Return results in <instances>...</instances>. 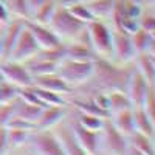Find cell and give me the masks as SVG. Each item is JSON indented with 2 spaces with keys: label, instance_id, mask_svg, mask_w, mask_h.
I'll return each instance as SVG.
<instances>
[{
  "label": "cell",
  "instance_id": "obj_2",
  "mask_svg": "<svg viewBox=\"0 0 155 155\" xmlns=\"http://www.w3.org/2000/svg\"><path fill=\"white\" fill-rule=\"evenodd\" d=\"M56 74L62 81H65L71 88L81 87L87 84L93 74V61L61 59L56 68Z\"/></svg>",
  "mask_w": 155,
  "mask_h": 155
},
{
  "label": "cell",
  "instance_id": "obj_12",
  "mask_svg": "<svg viewBox=\"0 0 155 155\" xmlns=\"http://www.w3.org/2000/svg\"><path fill=\"white\" fill-rule=\"evenodd\" d=\"M68 104L67 106H45L42 107L39 118L36 120V130H44V129H54L59 123L67 118Z\"/></svg>",
  "mask_w": 155,
  "mask_h": 155
},
{
  "label": "cell",
  "instance_id": "obj_51",
  "mask_svg": "<svg viewBox=\"0 0 155 155\" xmlns=\"http://www.w3.org/2000/svg\"><path fill=\"white\" fill-rule=\"evenodd\" d=\"M0 30H2V27H0Z\"/></svg>",
  "mask_w": 155,
  "mask_h": 155
},
{
  "label": "cell",
  "instance_id": "obj_28",
  "mask_svg": "<svg viewBox=\"0 0 155 155\" xmlns=\"http://www.w3.org/2000/svg\"><path fill=\"white\" fill-rule=\"evenodd\" d=\"M30 134L31 132L19 130V129H8V153L27 146L30 140Z\"/></svg>",
  "mask_w": 155,
  "mask_h": 155
},
{
  "label": "cell",
  "instance_id": "obj_37",
  "mask_svg": "<svg viewBox=\"0 0 155 155\" xmlns=\"http://www.w3.org/2000/svg\"><path fill=\"white\" fill-rule=\"evenodd\" d=\"M0 155H8V129L0 127Z\"/></svg>",
  "mask_w": 155,
  "mask_h": 155
},
{
  "label": "cell",
  "instance_id": "obj_1",
  "mask_svg": "<svg viewBox=\"0 0 155 155\" xmlns=\"http://www.w3.org/2000/svg\"><path fill=\"white\" fill-rule=\"evenodd\" d=\"M134 70V64L121 65L107 58H99L93 61V74L90 81L84 84L88 90H101V92H112L120 90L126 92L129 78Z\"/></svg>",
  "mask_w": 155,
  "mask_h": 155
},
{
  "label": "cell",
  "instance_id": "obj_27",
  "mask_svg": "<svg viewBox=\"0 0 155 155\" xmlns=\"http://www.w3.org/2000/svg\"><path fill=\"white\" fill-rule=\"evenodd\" d=\"M33 87V92L36 95V98L39 99V102L45 107V106H67V99L64 98L62 95L53 93V92H48V90L44 88H39V87Z\"/></svg>",
  "mask_w": 155,
  "mask_h": 155
},
{
  "label": "cell",
  "instance_id": "obj_50",
  "mask_svg": "<svg viewBox=\"0 0 155 155\" xmlns=\"http://www.w3.org/2000/svg\"><path fill=\"white\" fill-rule=\"evenodd\" d=\"M152 85H153V88H155V79H153V82H152Z\"/></svg>",
  "mask_w": 155,
  "mask_h": 155
},
{
  "label": "cell",
  "instance_id": "obj_13",
  "mask_svg": "<svg viewBox=\"0 0 155 155\" xmlns=\"http://www.w3.org/2000/svg\"><path fill=\"white\" fill-rule=\"evenodd\" d=\"M149 85L150 84L140 74V71L134 65V70L130 73V78H129V82H127V87H126V95H127L129 99H130L132 107L143 106L144 96H146V92H147Z\"/></svg>",
  "mask_w": 155,
  "mask_h": 155
},
{
  "label": "cell",
  "instance_id": "obj_38",
  "mask_svg": "<svg viewBox=\"0 0 155 155\" xmlns=\"http://www.w3.org/2000/svg\"><path fill=\"white\" fill-rule=\"evenodd\" d=\"M9 20H11V16H9V11L6 8L5 0H0V27L3 28Z\"/></svg>",
  "mask_w": 155,
  "mask_h": 155
},
{
  "label": "cell",
  "instance_id": "obj_31",
  "mask_svg": "<svg viewBox=\"0 0 155 155\" xmlns=\"http://www.w3.org/2000/svg\"><path fill=\"white\" fill-rule=\"evenodd\" d=\"M130 41H132V45H134V50L137 54L146 53L147 45L150 42V34L143 28H138L134 34H130Z\"/></svg>",
  "mask_w": 155,
  "mask_h": 155
},
{
  "label": "cell",
  "instance_id": "obj_44",
  "mask_svg": "<svg viewBox=\"0 0 155 155\" xmlns=\"http://www.w3.org/2000/svg\"><path fill=\"white\" fill-rule=\"evenodd\" d=\"M3 59V42H2V34H0V61Z\"/></svg>",
  "mask_w": 155,
  "mask_h": 155
},
{
  "label": "cell",
  "instance_id": "obj_25",
  "mask_svg": "<svg viewBox=\"0 0 155 155\" xmlns=\"http://www.w3.org/2000/svg\"><path fill=\"white\" fill-rule=\"evenodd\" d=\"M109 95V115L121 112L126 109H132V102L127 98L126 92H120V90H112V92H107Z\"/></svg>",
  "mask_w": 155,
  "mask_h": 155
},
{
  "label": "cell",
  "instance_id": "obj_18",
  "mask_svg": "<svg viewBox=\"0 0 155 155\" xmlns=\"http://www.w3.org/2000/svg\"><path fill=\"white\" fill-rule=\"evenodd\" d=\"M107 120L110 121V124L118 130L121 135H124L126 138H129L134 132H135V124H134V113L132 109H126L121 112H116L107 116Z\"/></svg>",
  "mask_w": 155,
  "mask_h": 155
},
{
  "label": "cell",
  "instance_id": "obj_34",
  "mask_svg": "<svg viewBox=\"0 0 155 155\" xmlns=\"http://www.w3.org/2000/svg\"><path fill=\"white\" fill-rule=\"evenodd\" d=\"M6 127L8 129H19V130H27V132H34L36 130V124L34 123H30L27 120H22V118L14 116V115H12V118L8 121Z\"/></svg>",
  "mask_w": 155,
  "mask_h": 155
},
{
  "label": "cell",
  "instance_id": "obj_43",
  "mask_svg": "<svg viewBox=\"0 0 155 155\" xmlns=\"http://www.w3.org/2000/svg\"><path fill=\"white\" fill-rule=\"evenodd\" d=\"M137 2L143 6V8H152V6H155V0H137Z\"/></svg>",
  "mask_w": 155,
  "mask_h": 155
},
{
  "label": "cell",
  "instance_id": "obj_30",
  "mask_svg": "<svg viewBox=\"0 0 155 155\" xmlns=\"http://www.w3.org/2000/svg\"><path fill=\"white\" fill-rule=\"evenodd\" d=\"M67 9H68V12L76 19V20H79V22H82V23H88V22H92V20H95V16L92 14V11H90V8L87 6V3H84V2H78V3H74V5H71V6H67Z\"/></svg>",
  "mask_w": 155,
  "mask_h": 155
},
{
  "label": "cell",
  "instance_id": "obj_40",
  "mask_svg": "<svg viewBox=\"0 0 155 155\" xmlns=\"http://www.w3.org/2000/svg\"><path fill=\"white\" fill-rule=\"evenodd\" d=\"M78 2H81V0H56V3L58 5H61V6H71V5H74V3H78Z\"/></svg>",
  "mask_w": 155,
  "mask_h": 155
},
{
  "label": "cell",
  "instance_id": "obj_36",
  "mask_svg": "<svg viewBox=\"0 0 155 155\" xmlns=\"http://www.w3.org/2000/svg\"><path fill=\"white\" fill-rule=\"evenodd\" d=\"M14 115V102L0 104V127H6L8 121Z\"/></svg>",
  "mask_w": 155,
  "mask_h": 155
},
{
  "label": "cell",
  "instance_id": "obj_45",
  "mask_svg": "<svg viewBox=\"0 0 155 155\" xmlns=\"http://www.w3.org/2000/svg\"><path fill=\"white\" fill-rule=\"evenodd\" d=\"M149 34H150V39H153V41H155V30H153V31H150Z\"/></svg>",
  "mask_w": 155,
  "mask_h": 155
},
{
  "label": "cell",
  "instance_id": "obj_32",
  "mask_svg": "<svg viewBox=\"0 0 155 155\" xmlns=\"http://www.w3.org/2000/svg\"><path fill=\"white\" fill-rule=\"evenodd\" d=\"M19 98V88L8 82H0V104L14 102Z\"/></svg>",
  "mask_w": 155,
  "mask_h": 155
},
{
  "label": "cell",
  "instance_id": "obj_23",
  "mask_svg": "<svg viewBox=\"0 0 155 155\" xmlns=\"http://www.w3.org/2000/svg\"><path fill=\"white\" fill-rule=\"evenodd\" d=\"M95 19H101L109 22L112 17V12L115 8V0H93V2L87 3Z\"/></svg>",
  "mask_w": 155,
  "mask_h": 155
},
{
  "label": "cell",
  "instance_id": "obj_47",
  "mask_svg": "<svg viewBox=\"0 0 155 155\" xmlns=\"http://www.w3.org/2000/svg\"><path fill=\"white\" fill-rule=\"evenodd\" d=\"M81 2H84V3H90V2H93V0H81Z\"/></svg>",
  "mask_w": 155,
  "mask_h": 155
},
{
  "label": "cell",
  "instance_id": "obj_46",
  "mask_svg": "<svg viewBox=\"0 0 155 155\" xmlns=\"http://www.w3.org/2000/svg\"><path fill=\"white\" fill-rule=\"evenodd\" d=\"M147 9H149V11H152L153 14H155V6H152V8H147Z\"/></svg>",
  "mask_w": 155,
  "mask_h": 155
},
{
  "label": "cell",
  "instance_id": "obj_6",
  "mask_svg": "<svg viewBox=\"0 0 155 155\" xmlns=\"http://www.w3.org/2000/svg\"><path fill=\"white\" fill-rule=\"evenodd\" d=\"M129 141L106 118L99 132V155H127Z\"/></svg>",
  "mask_w": 155,
  "mask_h": 155
},
{
  "label": "cell",
  "instance_id": "obj_20",
  "mask_svg": "<svg viewBox=\"0 0 155 155\" xmlns=\"http://www.w3.org/2000/svg\"><path fill=\"white\" fill-rule=\"evenodd\" d=\"M70 113L74 116L78 124L82 126L84 129H87V130H92V132H101L102 126H104V121H106L104 116L93 115V113H81V112H76L71 107H70Z\"/></svg>",
  "mask_w": 155,
  "mask_h": 155
},
{
  "label": "cell",
  "instance_id": "obj_16",
  "mask_svg": "<svg viewBox=\"0 0 155 155\" xmlns=\"http://www.w3.org/2000/svg\"><path fill=\"white\" fill-rule=\"evenodd\" d=\"M25 27L23 20H17V19H11L5 27L0 30V34H2V42H3V59L9 58L11 50L14 48L17 39L22 33Z\"/></svg>",
  "mask_w": 155,
  "mask_h": 155
},
{
  "label": "cell",
  "instance_id": "obj_4",
  "mask_svg": "<svg viewBox=\"0 0 155 155\" xmlns=\"http://www.w3.org/2000/svg\"><path fill=\"white\" fill-rule=\"evenodd\" d=\"M88 39L92 48L99 58H107L112 56V27L110 23L101 19H95L85 25Z\"/></svg>",
  "mask_w": 155,
  "mask_h": 155
},
{
  "label": "cell",
  "instance_id": "obj_15",
  "mask_svg": "<svg viewBox=\"0 0 155 155\" xmlns=\"http://www.w3.org/2000/svg\"><path fill=\"white\" fill-rule=\"evenodd\" d=\"M53 130L56 132L65 155H90L87 150H84L79 144H78V141L74 140V137H73V134H71L65 120H64L62 123H59Z\"/></svg>",
  "mask_w": 155,
  "mask_h": 155
},
{
  "label": "cell",
  "instance_id": "obj_11",
  "mask_svg": "<svg viewBox=\"0 0 155 155\" xmlns=\"http://www.w3.org/2000/svg\"><path fill=\"white\" fill-rule=\"evenodd\" d=\"M27 27L30 28L33 37L36 39V42L41 50H56V48L62 47L64 42L61 41V37L48 25H41V23L27 20Z\"/></svg>",
  "mask_w": 155,
  "mask_h": 155
},
{
  "label": "cell",
  "instance_id": "obj_7",
  "mask_svg": "<svg viewBox=\"0 0 155 155\" xmlns=\"http://www.w3.org/2000/svg\"><path fill=\"white\" fill-rule=\"evenodd\" d=\"M0 71H2L3 81L14 85L17 88L31 87L34 82V78L28 71L27 65L23 62L11 61V59H2L0 61Z\"/></svg>",
  "mask_w": 155,
  "mask_h": 155
},
{
  "label": "cell",
  "instance_id": "obj_5",
  "mask_svg": "<svg viewBox=\"0 0 155 155\" xmlns=\"http://www.w3.org/2000/svg\"><path fill=\"white\" fill-rule=\"evenodd\" d=\"M27 147L31 150L33 155H65L61 141L53 129L31 132Z\"/></svg>",
  "mask_w": 155,
  "mask_h": 155
},
{
  "label": "cell",
  "instance_id": "obj_49",
  "mask_svg": "<svg viewBox=\"0 0 155 155\" xmlns=\"http://www.w3.org/2000/svg\"><path fill=\"white\" fill-rule=\"evenodd\" d=\"M0 82H3V76H2V71H0Z\"/></svg>",
  "mask_w": 155,
  "mask_h": 155
},
{
  "label": "cell",
  "instance_id": "obj_39",
  "mask_svg": "<svg viewBox=\"0 0 155 155\" xmlns=\"http://www.w3.org/2000/svg\"><path fill=\"white\" fill-rule=\"evenodd\" d=\"M48 0H28V6H30V11L33 14V11H36L39 6H42L44 3H47Z\"/></svg>",
  "mask_w": 155,
  "mask_h": 155
},
{
  "label": "cell",
  "instance_id": "obj_41",
  "mask_svg": "<svg viewBox=\"0 0 155 155\" xmlns=\"http://www.w3.org/2000/svg\"><path fill=\"white\" fill-rule=\"evenodd\" d=\"M146 54L155 58V41H153V39H150V42L147 45V50H146Z\"/></svg>",
  "mask_w": 155,
  "mask_h": 155
},
{
  "label": "cell",
  "instance_id": "obj_10",
  "mask_svg": "<svg viewBox=\"0 0 155 155\" xmlns=\"http://www.w3.org/2000/svg\"><path fill=\"white\" fill-rule=\"evenodd\" d=\"M65 121L70 127L74 140L78 141V144L84 150H87L90 155H99V132H92V130L84 129L82 126L76 123L74 118H70L68 113H67Z\"/></svg>",
  "mask_w": 155,
  "mask_h": 155
},
{
  "label": "cell",
  "instance_id": "obj_17",
  "mask_svg": "<svg viewBox=\"0 0 155 155\" xmlns=\"http://www.w3.org/2000/svg\"><path fill=\"white\" fill-rule=\"evenodd\" d=\"M62 51H64V59H73V61H95L96 59V53L92 48L76 41L64 42Z\"/></svg>",
  "mask_w": 155,
  "mask_h": 155
},
{
  "label": "cell",
  "instance_id": "obj_9",
  "mask_svg": "<svg viewBox=\"0 0 155 155\" xmlns=\"http://www.w3.org/2000/svg\"><path fill=\"white\" fill-rule=\"evenodd\" d=\"M41 50L36 42V39L33 37L30 28L27 27V22H25V27L17 39V42L14 45V48L11 50L9 58L11 61H17V62H27L31 58H34L37 54V51Z\"/></svg>",
  "mask_w": 155,
  "mask_h": 155
},
{
  "label": "cell",
  "instance_id": "obj_48",
  "mask_svg": "<svg viewBox=\"0 0 155 155\" xmlns=\"http://www.w3.org/2000/svg\"><path fill=\"white\" fill-rule=\"evenodd\" d=\"M150 59H152V64H153V67H155V58H153V56H150Z\"/></svg>",
  "mask_w": 155,
  "mask_h": 155
},
{
  "label": "cell",
  "instance_id": "obj_42",
  "mask_svg": "<svg viewBox=\"0 0 155 155\" xmlns=\"http://www.w3.org/2000/svg\"><path fill=\"white\" fill-rule=\"evenodd\" d=\"M12 155H33L31 153V150L25 146V147H22V149H17V150H14L12 152Z\"/></svg>",
  "mask_w": 155,
  "mask_h": 155
},
{
  "label": "cell",
  "instance_id": "obj_29",
  "mask_svg": "<svg viewBox=\"0 0 155 155\" xmlns=\"http://www.w3.org/2000/svg\"><path fill=\"white\" fill-rule=\"evenodd\" d=\"M56 6H58L56 0H48L47 3H44L42 6H39L36 11H33L30 20L36 22V23H41V25H48V22H50L51 16H53Z\"/></svg>",
  "mask_w": 155,
  "mask_h": 155
},
{
  "label": "cell",
  "instance_id": "obj_33",
  "mask_svg": "<svg viewBox=\"0 0 155 155\" xmlns=\"http://www.w3.org/2000/svg\"><path fill=\"white\" fill-rule=\"evenodd\" d=\"M143 109L146 110V113L149 115V118L155 124V88H153L152 84L147 87V92H146V96H144V102H143Z\"/></svg>",
  "mask_w": 155,
  "mask_h": 155
},
{
  "label": "cell",
  "instance_id": "obj_14",
  "mask_svg": "<svg viewBox=\"0 0 155 155\" xmlns=\"http://www.w3.org/2000/svg\"><path fill=\"white\" fill-rule=\"evenodd\" d=\"M33 85L39 87V88H44V90H48V92L58 93V95H62L65 99L73 92V88L65 81H62L56 73H50V74H44V76H36Z\"/></svg>",
  "mask_w": 155,
  "mask_h": 155
},
{
  "label": "cell",
  "instance_id": "obj_21",
  "mask_svg": "<svg viewBox=\"0 0 155 155\" xmlns=\"http://www.w3.org/2000/svg\"><path fill=\"white\" fill-rule=\"evenodd\" d=\"M129 146L138 150L141 155H155V138L143 135L140 132H134L127 138Z\"/></svg>",
  "mask_w": 155,
  "mask_h": 155
},
{
  "label": "cell",
  "instance_id": "obj_26",
  "mask_svg": "<svg viewBox=\"0 0 155 155\" xmlns=\"http://www.w3.org/2000/svg\"><path fill=\"white\" fill-rule=\"evenodd\" d=\"M134 65L149 84L153 82V79H155V67H153L152 59H150L149 54H146V53L137 54V58L134 61Z\"/></svg>",
  "mask_w": 155,
  "mask_h": 155
},
{
  "label": "cell",
  "instance_id": "obj_3",
  "mask_svg": "<svg viewBox=\"0 0 155 155\" xmlns=\"http://www.w3.org/2000/svg\"><path fill=\"white\" fill-rule=\"evenodd\" d=\"M48 27L61 37L62 42H67V41H73L85 28V23L76 20L65 6L58 5L48 22Z\"/></svg>",
  "mask_w": 155,
  "mask_h": 155
},
{
  "label": "cell",
  "instance_id": "obj_22",
  "mask_svg": "<svg viewBox=\"0 0 155 155\" xmlns=\"http://www.w3.org/2000/svg\"><path fill=\"white\" fill-rule=\"evenodd\" d=\"M41 110H42L41 106H34V104H30V102H25L20 98H17L14 101V116H19V118L27 120L30 123H36Z\"/></svg>",
  "mask_w": 155,
  "mask_h": 155
},
{
  "label": "cell",
  "instance_id": "obj_35",
  "mask_svg": "<svg viewBox=\"0 0 155 155\" xmlns=\"http://www.w3.org/2000/svg\"><path fill=\"white\" fill-rule=\"evenodd\" d=\"M140 28L146 30L147 33L155 30V14L152 11H149V9L143 11V14L140 17Z\"/></svg>",
  "mask_w": 155,
  "mask_h": 155
},
{
  "label": "cell",
  "instance_id": "obj_19",
  "mask_svg": "<svg viewBox=\"0 0 155 155\" xmlns=\"http://www.w3.org/2000/svg\"><path fill=\"white\" fill-rule=\"evenodd\" d=\"M134 113V124H135V132H140L143 135H147L150 138H155V124L149 118V115L143 109V106L140 107H132Z\"/></svg>",
  "mask_w": 155,
  "mask_h": 155
},
{
  "label": "cell",
  "instance_id": "obj_24",
  "mask_svg": "<svg viewBox=\"0 0 155 155\" xmlns=\"http://www.w3.org/2000/svg\"><path fill=\"white\" fill-rule=\"evenodd\" d=\"M6 8L9 11L11 19H17L27 22L31 17V11L28 6V0H5Z\"/></svg>",
  "mask_w": 155,
  "mask_h": 155
},
{
  "label": "cell",
  "instance_id": "obj_8",
  "mask_svg": "<svg viewBox=\"0 0 155 155\" xmlns=\"http://www.w3.org/2000/svg\"><path fill=\"white\" fill-rule=\"evenodd\" d=\"M137 58V53L134 50L130 34L124 31L112 28V56L110 61L121 64V65H127V64H134Z\"/></svg>",
  "mask_w": 155,
  "mask_h": 155
}]
</instances>
